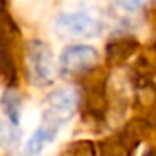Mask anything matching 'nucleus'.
<instances>
[{"instance_id": "5", "label": "nucleus", "mask_w": 156, "mask_h": 156, "mask_svg": "<svg viewBox=\"0 0 156 156\" xmlns=\"http://www.w3.org/2000/svg\"><path fill=\"white\" fill-rule=\"evenodd\" d=\"M59 130H61L59 127H53V125H48V123L41 121V125L33 130V134L26 141V147H24L26 156H41L53 143Z\"/></svg>"}, {"instance_id": "9", "label": "nucleus", "mask_w": 156, "mask_h": 156, "mask_svg": "<svg viewBox=\"0 0 156 156\" xmlns=\"http://www.w3.org/2000/svg\"><path fill=\"white\" fill-rule=\"evenodd\" d=\"M59 156H94V147L88 141H73Z\"/></svg>"}, {"instance_id": "10", "label": "nucleus", "mask_w": 156, "mask_h": 156, "mask_svg": "<svg viewBox=\"0 0 156 156\" xmlns=\"http://www.w3.org/2000/svg\"><path fill=\"white\" fill-rule=\"evenodd\" d=\"M119 2H121L127 9H140V8H143L145 4H149L151 0H119Z\"/></svg>"}, {"instance_id": "2", "label": "nucleus", "mask_w": 156, "mask_h": 156, "mask_svg": "<svg viewBox=\"0 0 156 156\" xmlns=\"http://www.w3.org/2000/svg\"><path fill=\"white\" fill-rule=\"evenodd\" d=\"M53 31L61 39H96L103 31V22L90 11L77 9L57 15Z\"/></svg>"}, {"instance_id": "3", "label": "nucleus", "mask_w": 156, "mask_h": 156, "mask_svg": "<svg viewBox=\"0 0 156 156\" xmlns=\"http://www.w3.org/2000/svg\"><path fill=\"white\" fill-rule=\"evenodd\" d=\"M77 107H79V94L72 87H61L55 88L42 105V119L48 125L62 127L68 119L73 118Z\"/></svg>"}, {"instance_id": "1", "label": "nucleus", "mask_w": 156, "mask_h": 156, "mask_svg": "<svg viewBox=\"0 0 156 156\" xmlns=\"http://www.w3.org/2000/svg\"><path fill=\"white\" fill-rule=\"evenodd\" d=\"M24 64L28 79L35 87H46L55 77V59L51 46L42 39H33L26 44Z\"/></svg>"}, {"instance_id": "7", "label": "nucleus", "mask_w": 156, "mask_h": 156, "mask_svg": "<svg viewBox=\"0 0 156 156\" xmlns=\"http://www.w3.org/2000/svg\"><path fill=\"white\" fill-rule=\"evenodd\" d=\"M20 145V132L13 119L6 114H0V149L15 151Z\"/></svg>"}, {"instance_id": "8", "label": "nucleus", "mask_w": 156, "mask_h": 156, "mask_svg": "<svg viewBox=\"0 0 156 156\" xmlns=\"http://www.w3.org/2000/svg\"><path fill=\"white\" fill-rule=\"evenodd\" d=\"M2 107L6 110V116L9 119H13L17 125H19V118H20V107H22V101H20V96L15 92V90H6L4 98H2Z\"/></svg>"}, {"instance_id": "6", "label": "nucleus", "mask_w": 156, "mask_h": 156, "mask_svg": "<svg viewBox=\"0 0 156 156\" xmlns=\"http://www.w3.org/2000/svg\"><path fill=\"white\" fill-rule=\"evenodd\" d=\"M20 31L9 11L8 0H0V50H15Z\"/></svg>"}, {"instance_id": "4", "label": "nucleus", "mask_w": 156, "mask_h": 156, "mask_svg": "<svg viewBox=\"0 0 156 156\" xmlns=\"http://www.w3.org/2000/svg\"><path fill=\"white\" fill-rule=\"evenodd\" d=\"M99 55L94 46L88 44H72L62 50L59 57V64L66 73H81L96 66Z\"/></svg>"}]
</instances>
